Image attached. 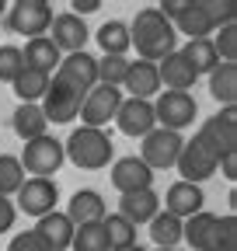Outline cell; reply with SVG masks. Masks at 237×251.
I'll return each instance as SVG.
<instances>
[{
    "mask_svg": "<svg viewBox=\"0 0 237 251\" xmlns=\"http://www.w3.org/2000/svg\"><path fill=\"white\" fill-rule=\"evenodd\" d=\"M129 49H136V59L161 63L178 49V31L157 7H143L129 25Z\"/></svg>",
    "mask_w": 237,
    "mask_h": 251,
    "instance_id": "cell-1",
    "label": "cell"
},
{
    "mask_svg": "<svg viewBox=\"0 0 237 251\" xmlns=\"http://www.w3.org/2000/svg\"><path fill=\"white\" fill-rule=\"evenodd\" d=\"M67 161H73L80 171H101L115 161V147L105 129H91V126H77L63 143Z\"/></svg>",
    "mask_w": 237,
    "mask_h": 251,
    "instance_id": "cell-2",
    "label": "cell"
},
{
    "mask_svg": "<svg viewBox=\"0 0 237 251\" xmlns=\"http://www.w3.org/2000/svg\"><path fill=\"white\" fill-rule=\"evenodd\" d=\"M4 21L14 35H24V39H39L49 31L52 25V4L49 0H18L4 11Z\"/></svg>",
    "mask_w": 237,
    "mask_h": 251,
    "instance_id": "cell-3",
    "label": "cell"
},
{
    "mask_svg": "<svg viewBox=\"0 0 237 251\" xmlns=\"http://www.w3.org/2000/svg\"><path fill=\"white\" fill-rule=\"evenodd\" d=\"M18 161H21V168L32 175V178H52L59 168H63L67 153H63V143L46 133V136H39V140H28Z\"/></svg>",
    "mask_w": 237,
    "mask_h": 251,
    "instance_id": "cell-4",
    "label": "cell"
},
{
    "mask_svg": "<svg viewBox=\"0 0 237 251\" xmlns=\"http://www.w3.org/2000/svg\"><path fill=\"white\" fill-rule=\"evenodd\" d=\"M216 164H220V153L195 133L192 140H185V147H182V153H178V164L174 168L182 171V181L199 185V181H206V178L216 175Z\"/></svg>",
    "mask_w": 237,
    "mask_h": 251,
    "instance_id": "cell-5",
    "label": "cell"
},
{
    "mask_svg": "<svg viewBox=\"0 0 237 251\" xmlns=\"http://www.w3.org/2000/svg\"><path fill=\"white\" fill-rule=\"evenodd\" d=\"M195 112H199V105L185 91H164V94H157V101H154L157 126H161V129H171V133L189 129V126L195 122Z\"/></svg>",
    "mask_w": 237,
    "mask_h": 251,
    "instance_id": "cell-6",
    "label": "cell"
},
{
    "mask_svg": "<svg viewBox=\"0 0 237 251\" xmlns=\"http://www.w3.org/2000/svg\"><path fill=\"white\" fill-rule=\"evenodd\" d=\"M185 147V136L182 133H171V129H150L143 136V150H140V161L150 168V171H167L178 164V153Z\"/></svg>",
    "mask_w": 237,
    "mask_h": 251,
    "instance_id": "cell-7",
    "label": "cell"
},
{
    "mask_svg": "<svg viewBox=\"0 0 237 251\" xmlns=\"http://www.w3.org/2000/svg\"><path fill=\"white\" fill-rule=\"evenodd\" d=\"M52 80L63 84L67 91H73V94H80V98H84V94L98 84V59H95L91 52H70V56L59 59V67H56Z\"/></svg>",
    "mask_w": 237,
    "mask_h": 251,
    "instance_id": "cell-8",
    "label": "cell"
},
{
    "mask_svg": "<svg viewBox=\"0 0 237 251\" xmlns=\"http://www.w3.org/2000/svg\"><path fill=\"white\" fill-rule=\"evenodd\" d=\"M118 105H122V91L95 84L91 91L84 94V101H80V122L91 126V129H105V126L115 119Z\"/></svg>",
    "mask_w": 237,
    "mask_h": 251,
    "instance_id": "cell-9",
    "label": "cell"
},
{
    "mask_svg": "<svg viewBox=\"0 0 237 251\" xmlns=\"http://www.w3.org/2000/svg\"><path fill=\"white\" fill-rule=\"evenodd\" d=\"M56 202H59V188H56L52 178H24V185L18 188L14 209H21V213H28V216L39 220V216L52 213Z\"/></svg>",
    "mask_w": 237,
    "mask_h": 251,
    "instance_id": "cell-10",
    "label": "cell"
},
{
    "mask_svg": "<svg viewBox=\"0 0 237 251\" xmlns=\"http://www.w3.org/2000/svg\"><path fill=\"white\" fill-rule=\"evenodd\" d=\"M118 133H126L133 140H143L150 129H157V119H154V101H143V98H122V105H118L115 119Z\"/></svg>",
    "mask_w": 237,
    "mask_h": 251,
    "instance_id": "cell-11",
    "label": "cell"
},
{
    "mask_svg": "<svg viewBox=\"0 0 237 251\" xmlns=\"http://www.w3.org/2000/svg\"><path fill=\"white\" fill-rule=\"evenodd\" d=\"M199 136L210 143L220 157L237 153V108H220L216 115H210L202 122Z\"/></svg>",
    "mask_w": 237,
    "mask_h": 251,
    "instance_id": "cell-12",
    "label": "cell"
},
{
    "mask_svg": "<svg viewBox=\"0 0 237 251\" xmlns=\"http://www.w3.org/2000/svg\"><path fill=\"white\" fill-rule=\"evenodd\" d=\"M174 31H182V35L192 39H210L216 31V21L210 14V0H182V11L174 14Z\"/></svg>",
    "mask_w": 237,
    "mask_h": 251,
    "instance_id": "cell-13",
    "label": "cell"
},
{
    "mask_svg": "<svg viewBox=\"0 0 237 251\" xmlns=\"http://www.w3.org/2000/svg\"><path fill=\"white\" fill-rule=\"evenodd\" d=\"M108 178H112V185L118 188V196L140 192V188H154V171L146 168L136 153H129V157H115Z\"/></svg>",
    "mask_w": 237,
    "mask_h": 251,
    "instance_id": "cell-14",
    "label": "cell"
},
{
    "mask_svg": "<svg viewBox=\"0 0 237 251\" xmlns=\"http://www.w3.org/2000/svg\"><path fill=\"white\" fill-rule=\"evenodd\" d=\"M80 94H73V91H67L63 84H56L52 77H49V91H46V98L39 101L42 105V115H46V122H52V126H63V122H73L77 115H80Z\"/></svg>",
    "mask_w": 237,
    "mask_h": 251,
    "instance_id": "cell-15",
    "label": "cell"
},
{
    "mask_svg": "<svg viewBox=\"0 0 237 251\" xmlns=\"http://www.w3.org/2000/svg\"><path fill=\"white\" fill-rule=\"evenodd\" d=\"M52 35H49V42L59 49V52H84V42L91 39V31H87V25H84V18H77V14H70V11H63V14H56L52 18Z\"/></svg>",
    "mask_w": 237,
    "mask_h": 251,
    "instance_id": "cell-16",
    "label": "cell"
},
{
    "mask_svg": "<svg viewBox=\"0 0 237 251\" xmlns=\"http://www.w3.org/2000/svg\"><path fill=\"white\" fill-rule=\"evenodd\" d=\"M202 209H206V192H202L199 185H192V181L167 185V192H164V213H171L178 220H189V216H195Z\"/></svg>",
    "mask_w": 237,
    "mask_h": 251,
    "instance_id": "cell-17",
    "label": "cell"
},
{
    "mask_svg": "<svg viewBox=\"0 0 237 251\" xmlns=\"http://www.w3.org/2000/svg\"><path fill=\"white\" fill-rule=\"evenodd\" d=\"M161 213V196L154 188H140V192H129V196H118V216L129 220L133 227L140 224H150V220Z\"/></svg>",
    "mask_w": 237,
    "mask_h": 251,
    "instance_id": "cell-18",
    "label": "cell"
},
{
    "mask_svg": "<svg viewBox=\"0 0 237 251\" xmlns=\"http://www.w3.org/2000/svg\"><path fill=\"white\" fill-rule=\"evenodd\" d=\"M108 213L101 192H95V188H80V192L70 196V206H67V220L73 227H84V224H101Z\"/></svg>",
    "mask_w": 237,
    "mask_h": 251,
    "instance_id": "cell-19",
    "label": "cell"
},
{
    "mask_svg": "<svg viewBox=\"0 0 237 251\" xmlns=\"http://www.w3.org/2000/svg\"><path fill=\"white\" fill-rule=\"evenodd\" d=\"M122 87L129 91V98H143V101H150L154 94L161 91L157 63H146V59H129V70H126Z\"/></svg>",
    "mask_w": 237,
    "mask_h": 251,
    "instance_id": "cell-20",
    "label": "cell"
},
{
    "mask_svg": "<svg viewBox=\"0 0 237 251\" xmlns=\"http://www.w3.org/2000/svg\"><path fill=\"white\" fill-rule=\"evenodd\" d=\"M157 77H161V84H164L167 91H185V94H189V91L195 87V80H199V74L189 67V59L178 52V49L157 63Z\"/></svg>",
    "mask_w": 237,
    "mask_h": 251,
    "instance_id": "cell-21",
    "label": "cell"
},
{
    "mask_svg": "<svg viewBox=\"0 0 237 251\" xmlns=\"http://www.w3.org/2000/svg\"><path fill=\"white\" fill-rule=\"evenodd\" d=\"M73 230H77V227L67 220V213H59V209L39 216V224H35V234L42 237V244H46L49 251H67L70 241H73Z\"/></svg>",
    "mask_w": 237,
    "mask_h": 251,
    "instance_id": "cell-22",
    "label": "cell"
},
{
    "mask_svg": "<svg viewBox=\"0 0 237 251\" xmlns=\"http://www.w3.org/2000/svg\"><path fill=\"white\" fill-rule=\"evenodd\" d=\"M21 56H24V67H28V70H39V74H49V77L56 74L59 59H63V52H59V49L49 42V35L28 39L24 49H21Z\"/></svg>",
    "mask_w": 237,
    "mask_h": 251,
    "instance_id": "cell-23",
    "label": "cell"
},
{
    "mask_svg": "<svg viewBox=\"0 0 237 251\" xmlns=\"http://www.w3.org/2000/svg\"><path fill=\"white\" fill-rule=\"evenodd\" d=\"M213 224H216V213L210 209L182 220V241H189L192 251H213Z\"/></svg>",
    "mask_w": 237,
    "mask_h": 251,
    "instance_id": "cell-24",
    "label": "cell"
},
{
    "mask_svg": "<svg viewBox=\"0 0 237 251\" xmlns=\"http://www.w3.org/2000/svg\"><path fill=\"white\" fill-rule=\"evenodd\" d=\"M11 126H14V133H18L24 143L46 136V129H49V122H46V115H42V105H18L14 115H11Z\"/></svg>",
    "mask_w": 237,
    "mask_h": 251,
    "instance_id": "cell-25",
    "label": "cell"
},
{
    "mask_svg": "<svg viewBox=\"0 0 237 251\" xmlns=\"http://www.w3.org/2000/svg\"><path fill=\"white\" fill-rule=\"evenodd\" d=\"M210 94L223 108H234V101H237V63H216L213 74H210Z\"/></svg>",
    "mask_w": 237,
    "mask_h": 251,
    "instance_id": "cell-26",
    "label": "cell"
},
{
    "mask_svg": "<svg viewBox=\"0 0 237 251\" xmlns=\"http://www.w3.org/2000/svg\"><path fill=\"white\" fill-rule=\"evenodd\" d=\"M101 230H105V244H108V251H126V248L136 244V227L129 224V220H122L118 213H105Z\"/></svg>",
    "mask_w": 237,
    "mask_h": 251,
    "instance_id": "cell-27",
    "label": "cell"
},
{
    "mask_svg": "<svg viewBox=\"0 0 237 251\" xmlns=\"http://www.w3.org/2000/svg\"><path fill=\"white\" fill-rule=\"evenodd\" d=\"M11 87H14V94L21 98V105H39L46 98V91H49V74H39V70H28L24 67Z\"/></svg>",
    "mask_w": 237,
    "mask_h": 251,
    "instance_id": "cell-28",
    "label": "cell"
},
{
    "mask_svg": "<svg viewBox=\"0 0 237 251\" xmlns=\"http://www.w3.org/2000/svg\"><path fill=\"white\" fill-rule=\"evenodd\" d=\"M95 39H98L105 56H126L129 52V25L126 21H105Z\"/></svg>",
    "mask_w": 237,
    "mask_h": 251,
    "instance_id": "cell-29",
    "label": "cell"
},
{
    "mask_svg": "<svg viewBox=\"0 0 237 251\" xmlns=\"http://www.w3.org/2000/svg\"><path fill=\"white\" fill-rule=\"evenodd\" d=\"M178 52L189 59V67L195 74H213V67L220 63V56L213 49V39H192V42H185V49H178Z\"/></svg>",
    "mask_w": 237,
    "mask_h": 251,
    "instance_id": "cell-30",
    "label": "cell"
},
{
    "mask_svg": "<svg viewBox=\"0 0 237 251\" xmlns=\"http://www.w3.org/2000/svg\"><path fill=\"white\" fill-rule=\"evenodd\" d=\"M150 237H154L157 248H174L182 241V220L171 216V213H157L150 220Z\"/></svg>",
    "mask_w": 237,
    "mask_h": 251,
    "instance_id": "cell-31",
    "label": "cell"
},
{
    "mask_svg": "<svg viewBox=\"0 0 237 251\" xmlns=\"http://www.w3.org/2000/svg\"><path fill=\"white\" fill-rule=\"evenodd\" d=\"M24 185V168L18 157L11 153H0V196H18V188Z\"/></svg>",
    "mask_w": 237,
    "mask_h": 251,
    "instance_id": "cell-32",
    "label": "cell"
},
{
    "mask_svg": "<svg viewBox=\"0 0 237 251\" xmlns=\"http://www.w3.org/2000/svg\"><path fill=\"white\" fill-rule=\"evenodd\" d=\"M126 70H129V59H126V56H101V59H98V84H105V87H122Z\"/></svg>",
    "mask_w": 237,
    "mask_h": 251,
    "instance_id": "cell-33",
    "label": "cell"
},
{
    "mask_svg": "<svg viewBox=\"0 0 237 251\" xmlns=\"http://www.w3.org/2000/svg\"><path fill=\"white\" fill-rule=\"evenodd\" d=\"M70 248H73V251H108L101 224H84V227H77Z\"/></svg>",
    "mask_w": 237,
    "mask_h": 251,
    "instance_id": "cell-34",
    "label": "cell"
},
{
    "mask_svg": "<svg viewBox=\"0 0 237 251\" xmlns=\"http://www.w3.org/2000/svg\"><path fill=\"white\" fill-rule=\"evenodd\" d=\"M213 251H237V216H216L213 224Z\"/></svg>",
    "mask_w": 237,
    "mask_h": 251,
    "instance_id": "cell-35",
    "label": "cell"
},
{
    "mask_svg": "<svg viewBox=\"0 0 237 251\" xmlns=\"http://www.w3.org/2000/svg\"><path fill=\"white\" fill-rule=\"evenodd\" d=\"M21 70H24L21 49H18V46H0V80H4V84H14Z\"/></svg>",
    "mask_w": 237,
    "mask_h": 251,
    "instance_id": "cell-36",
    "label": "cell"
},
{
    "mask_svg": "<svg viewBox=\"0 0 237 251\" xmlns=\"http://www.w3.org/2000/svg\"><path fill=\"white\" fill-rule=\"evenodd\" d=\"M216 31L220 35L213 39V49H216L220 63H237V25H223Z\"/></svg>",
    "mask_w": 237,
    "mask_h": 251,
    "instance_id": "cell-37",
    "label": "cell"
},
{
    "mask_svg": "<svg viewBox=\"0 0 237 251\" xmlns=\"http://www.w3.org/2000/svg\"><path fill=\"white\" fill-rule=\"evenodd\" d=\"M7 251H49V248L42 244V237H39L35 230H24V234H14V237H11Z\"/></svg>",
    "mask_w": 237,
    "mask_h": 251,
    "instance_id": "cell-38",
    "label": "cell"
},
{
    "mask_svg": "<svg viewBox=\"0 0 237 251\" xmlns=\"http://www.w3.org/2000/svg\"><path fill=\"white\" fill-rule=\"evenodd\" d=\"M14 220H18L14 202H11L7 196H0V234H7V230H11V227H14Z\"/></svg>",
    "mask_w": 237,
    "mask_h": 251,
    "instance_id": "cell-39",
    "label": "cell"
},
{
    "mask_svg": "<svg viewBox=\"0 0 237 251\" xmlns=\"http://www.w3.org/2000/svg\"><path fill=\"white\" fill-rule=\"evenodd\" d=\"M91 11H101V0H73L70 4V14H77V18L91 14Z\"/></svg>",
    "mask_w": 237,
    "mask_h": 251,
    "instance_id": "cell-40",
    "label": "cell"
},
{
    "mask_svg": "<svg viewBox=\"0 0 237 251\" xmlns=\"http://www.w3.org/2000/svg\"><path fill=\"white\" fill-rule=\"evenodd\" d=\"M216 168L223 171V178H227V181H237V153L220 157V164H216Z\"/></svg>",
    "mask_w": 237,
    "mask_h": 251,
    "instance_id": "cell-41",
    "label": "cell"
},
{
    "mask_svg": "<svg viewBox=\"0 0 237 251\" xmlns=\"http://www.w3.org/2000/svg\"><path fill=\"white\" fill-rule=\"evenodd\" d=\"M126 251H146V248H143V244H133V248H126Z\"/></svg>",
    "mask_w": 237,
    "mask_h": 251,
    "instance_id": "cell-42",
    "label": "cell"
},
{
    "mask_svg": "<svg viewBox=\"0 0 237 251\" xmlns=\"http://www.w3.org/2000/svg\"><path fill=\"white\" fill-rule=\"evenodd\" d=\"M154 251H178V248H154Z\"/></svg>",
    "mask_w": 237,
    "mask_h": 251,
    "instance_id": "cell-43",
    "label": "cell"
},
{
    "mask_svg": "<svg viewBox=\"0 0 237 251\" xmlns=\"http://www.w3.org/2000/svg\"><path fill=\"white\" fill-rule=\"evenodd\" d=\"M4 11H7V4H4V0H0V14H4Z\"/></svg>",
    "mask_w": 237,
    "mask_h": 251,
    "instance_id": "cell-44",
    "label": "cell"
}]
</instances>
